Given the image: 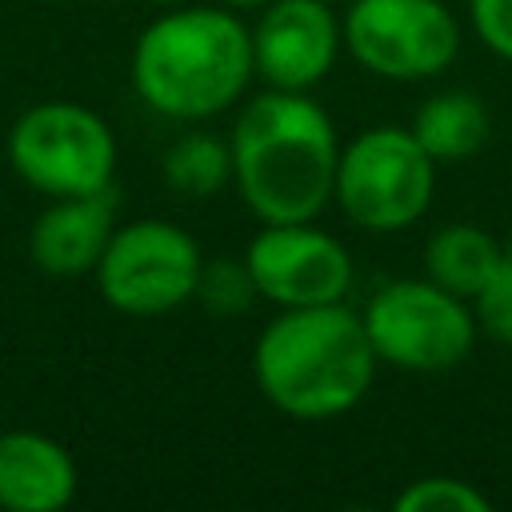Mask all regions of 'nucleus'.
<instances>
[{
  "label": "nucleus",
  "mask_w": 512,
  "mask_h": 512,
  "mask_svg": "<svg viewBox=\"0 0 512 512\" xmlns=\"http://www.w3.org/2000/svg\"><path fill=\"white\" fill-rule=\"evenodd\" d=\"M200 244L172 220L144 216L120 224L96 264V288L108 308L124 316H164L196 296Z\"/></svg>",
  "instance_id": "0eeeda50"
},
{
  "label": "nucleus",
  "mask_w": 512,
  "mask_h": 512,
  "mask_svg": "<svg viewBox=\"0 0 512 512\" xmlns=\"http://www.w3.org/2000/svg\"><path fill=\"white\" fill-rule=\"evenodd\" d=\"M412 136L424 144V152L436 164H460L468 156H476L488 144V108L476 92L468 88H448L428 96L416 116H412Z\"/></svg>",
  "instance_id": "ddd939ff"
},
{
  "label": "nucleus",
  "mask_w": 512,
  "mask_h": 512,
  "mask_svg": "<svg viewBox=\"0 0 512 512\" xmlns=\"http://www.w3.org/2000/svg\"><path fill=\"white\" fill-rule=\"evenodd\" d=\"M468 20L480 44L512 64V0H468Z\"/></svg>",
  "instance_id": "6ab92c4d"
},
{
  "label": "nucleus",
  "mask_w": 512,
  "mask_h": 512,
  "mask_svg": "<svg viewBox=\"0 0 512 512\" xmlns=\"http://www.w3.org/2000/svg\"><path fill=\"white\" fill-rule=\"evenodd\" d=\"M252 80V28L224 4H172L132 48V88L168 120H212L236 108Z\"/></svg>",
  "instance_id": "7ed1b4c3"
},
{
  "label": "nucleus",
  "mask_w": 512,
  "mask_h": 512,
  "mask_svg": "<svg viewBox=\"0 0 512 512\" xmlns=\"http://www.w3.org/2000/svg\"><path fill=\"white\" fill-rule=\"evenodd\" d=\"M256 284H252V272L244 260H204L200 264V280H196V296L204 304V312L220 316V320H232V316H244L256 300Z\"/></svg>",
  "instance_id": "dca6fc26"
},
{
  "label": "nucleus",
  "mask_w": 512,
  "mask_h": 512,
  "mask_svg": "<svg viewBox=\"0 0 512 512\" xmlns=\"http://www.w3.org/2000/svg\"><path fill=\"white\" fill-rule=\"evenodd\" d=\"M504 252L512 256V228H508V240H504Z\"/></svg>",
  "instance_id": "4be33fe9"
},
{
  "label": "nucleus",
  "mask_w": 512,
  "mask_h": 512,
  "mask_svg": "<svg viewBox=\"0 0 512 512\" xmlns=\"http://www.w3.org/2000/svg\"><path fill=\"white\" fill-rule=\"evenodd\" d=\"M224 8H232V12H260L264 4H272V0H220Z\"/></svg>",
  "instance_id": "aec40b11"
},
{
  "label": "nucleus",
  "mask_w": 512,
  "mask_h": 512,
  "mask_svg": "<svg viewBox=\"0 0 512 512\" xmlns=\"http://www.w3.org/2000/svg\"><path fill=\"white\" fill-rule=\"evenodd\" d=\"M344 48L328 0H272L252 24V64L264 88L312 92Z\"/></svg>",
  "instance_id": "9d476101"
},
{
  "label": "nucleus",
  "mask_w": 512,
  "mask_h": 512,
  "mask_svg": "<svg viewBox=\"0 0 512 512\" xmlns=\"http://www.w3.org/2000/svg\"><path fill=\"white\" fill-rule=\"evenodd\" d=\"M228 148L232 184L260 224L316 220L332 204L340 136L308 92L264 88L240 100Z\"/></svg>",
  "instance_id": "f257e3e1"
},
{
  "label": "nucleus",
  "mask_w": 512,
  "mask_h": 512,
  "mask_svg": "<svg viewBox=\"0 0 512 512\" xmlns=\"http://www.w3.org/2000/svg\"><path fill=\"white\" fill-rule=\"evenodd\" d=\"M472 312L480 332H488L500 344H512V256L504 252L500 268L488 276V284L472 296Z\"/></svg>",
  "instance_id": "a211bd4d"
},
{
  "label": "nucleus",
  "mask_w": 512,
  "mask_h": 512,
  "mask_svg": "<svg viewBox=\"0 0 512 512\" xmlns=\"http://www.w3.org/2000/svg\"><path fill=\"white\" fill-rule=\"evenodd\" d=\"M436 168L412 128L372 124L340 144L332 200L364 232H404L428 212Z\"/></svg>",
  "instance_id": "20e7f679"
},
{
  "label": "nucleus",
  "mask_w": 512,
  "mask_h": 512,
  "mask_svg": "<svg viewBox=\"0 0 512 512\" xmlns=\"http://www.w3.org/2000/svg\"><path fill=\"white\" fill-rule=\"evenodd\" d=\"M360 320L376 360L400 372H448L468 360L480 332L472 304L428 276L388 280L364 304Z\"/></svg>",
  "instance_id": "39448f33"
},
{
  "label": "nucleus",
  "mask_w": 512,
  "mask_h": 512,
  "mask_svg": "<svg viewBox=\"0 0 512 512\" xmlns=\"http://www.w3.org/2000/svg\"><path fill=\"white\" fill-rule=\"evenodd\" d=\"M340 32L364 72L396 84L432 80L460 52V24L444 0H348Z\"/></svg>",
  "instance_id": "6e6552de"
},
{
  "label": "nucleus",
  "mask_w": 512,
  "mask_h": 512,
  "mask_svg": "<svg viewBox=\"0 0 512 512\" xmlns=\"http://www.w3.org/2000/svg\"><path fill=\"white\" fill-rule=\"evenodd\" d=\"M8 164L48 200L92 196L112 188L116 136L92 108L72 100H44L12 124Z\"/></svg>",
  "instance_id": "423d86ee"
},
{
  "label": "nucleus",
  "mask_w": 512,
  "mask_h": 512,
  "mask_svg": "<svg viewBox=\"0 0 512 512\" xmlns=\"http://www.w3.org/2000/svg\"><path fill=\"white\" fill-rule=\"evenodd\" d=\"M392 508L396 512H488L492 500L464 476H420L396 492Z\"/></svg>",
  "instance_id": "f3484780"
},
{
  "label": "nucleus",
  "mask_w": 512,
  "mask_h": 512,
  "mask_svg": "<svg viewBox=\"0 0 512 512\" xmlns=\"http://www.w3.org/2000/svg\"><path fill=\"white\" fill-rule=\"evenodd\" d=\"M244 264L256 292L276 308L340 304L356 280L348 248L332 232L316 228V220L264 224L244 244Z\"/></svg>",
  "instance_id": "1a4fd4ad"
},
{
  "label": "nucleus",
  "mask_w": 512,
  "mask_h": 512,
  "mask_svg": "<svg viewBox=\"0 0 512 512\" xmlns=\"http://www.w3.org/2000/svg\"><path fill=\"white\" fill-rule=\"evenodd\" d=\"M112 232H116L112 188L92 196H60L36 216L28 232V256L48 276H84L96 272Z\"/></svg>",
  "instance_id": "9b49d317"
},
{
  "label": "nucleus",
  "mask_w": 512,
  "mask_h": 512,
  "mask_svg": "<svg viewBox=\"0 0 512 512\" xmlns=\"http://www.w3.org/2000/svg\"><path fill=\"white\" fill-rule=\"evenodd\" d=\"M164 184L188 200H212L232 184V148L212 132H184L160 160Z\"/></svg>",
  "instance_id": "2eb2a0df"
},
{
  "label": "nucleus",
  "mask_w": 512,
  "mask_h": 512,
  "mask_svg": "<svg viewBox=\"0 0 512 512\" xmlns=\"http://www.w3.org/2000/svg\"><path fill=\"white\" fill-rule=\"evenodd\" d=\"M152 4H164V8H172V4H188V0H152Z\"/></svg>",
  "instance_id": "412c9836"
},
{
  "label": "nucleus",
  "mask_w": 512,
  "mask_h": 512,
  "mask_svg": "<svg viewBox=\"0 0 512 512\" xmlns=\"http://www.w3.org/2000/svg\"><path fill=\"white\" fill-rule=\"evenodd\" d=\"M376 352L360 312L340 304L280 308L252 344V380L288 420H336L352 412L372 380Z\"/></svg>",
  "instance_id": "f03ea898"
},
{
  "label": "nucleus",
  "mask_w": 512,
  "mask_h": 512,
  "mask_svg": "<svg viewBox=\"0 0 512 512\" xmlns=\"http://www.w3.org/2000/svg\"><path fill=\"white\" fill-rule=\"evenodd\" d=\"M328 4H336V0H328Z\"/></svg>",
  "instance_id": "5701e85b"
},
{
  "label": "nucleus",
  "mask_w": 512,
  "mask_h": 512,
  "mask_svg": "<svg viewBox=\"0 0 512 512\" xmlns=\"http://www.w3.org/2000/svg\"><path fill=\"white\" fill-rule=\"evenodd\" d=\"M500 260H504V244L468 220L436 228L424 244V276L468 304L500 268Z\"/></svg>",
  "instance_id": "4468645a"
},
{
  "label": "nucleus",
  "mask_w": 512,
  "mask_h": 512,
  "mask_svg": "<svg viewBox=\"0 0 512 512\" xmlns=\"http://www.w3.org/2000/svg\"><path fill=\"white\" fill-rule=\"evenodd\" d=\"M80 472L72 452L28 428L0 432V508L8 512H60L72 504Z\"/></svg>",
  "instance_id": "f8f14e48"
}]
</instances>
